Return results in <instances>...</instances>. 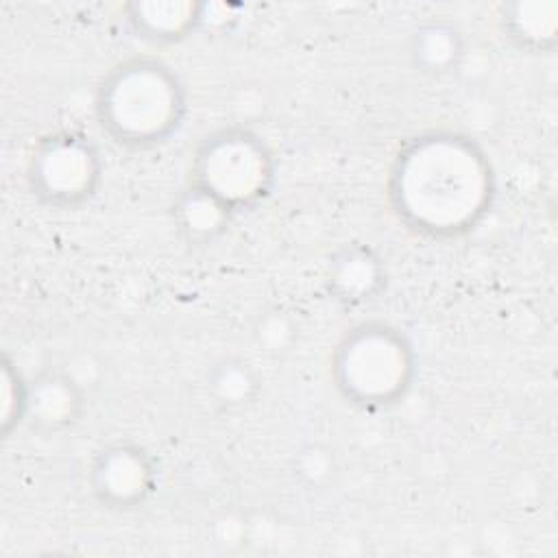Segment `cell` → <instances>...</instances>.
Instances as JSON below:
<instances>
[{
    "label": "cell",
    "instance_id": "1",
    "mask_svg": "<svg viewBox=\"0 0 558 558\" xmlns=\"http://www.w3.org/2000/svg\"><path fill=\"white\" fill-rule=\"evenodd\" d=\"M497 174L486 148L471 135L429 129L395 153L386 198L397 222L425 240L449 242L475 231L490 214Z\"/></svg>",
    "mask_w": 558,
    "mask_h": 558
},
{
    "label": "cell",
    "instance_id": "2",
    "mask_svg": "<svg viewBox=\"0 0 558 558\" xmlns=\"http://www.w3.org/2000/svg\"><path fill=\"white\" fill-rule=\"evenodd\" d=\"M94 118L120 148H159L181 131L187 118L185 83L159 57H126L100 76L94 89Z\"/></svg>",
    "mask_w": 558,
    "mask_h": 558
},
{
    "label": "cell",
    "instance_id": "3",
    "mask_svg": "<svg viewBox=\"0 0 558 558\" xmlns=\"http://www.w3.org/2000/svg\"><path fill=\"white\" fill-rule=\"evenodd\" d=\"M416 373L418 357L412 340L401 327L377 318L351 325L338 338L329 360L336 392L364 412L403 403Z\"/></svg>",
    "mask_w": 558,
    "mask_h": 558
},
{
    "label": "cell",
    "instance_id": "4",
    "mask_svg": "<svg viewBox=\"0 0 558 558\" xmlns=\"http://www.w3.org/2000/svg\"><path fill=\"white\" fill-rule=\"evenodd\" d=\"M187 183L216 198L233 216L253 211L275 190L277 157L255 129L244 124L216 126L194 146Z\"/></svg>",
    "mask_w": 558,
    "mask_h": 558
},
{
    "label": "cell",
    "instance_id": "5",
    "mask_svg": "<svg viewBox=\"0 0 558 558\" xmlns=\"http://www.w3.org/2000/svg\"><path fill=\"white\" fill-rule=\"evenodd\" d=\"M105 161L98 144L81 129H57L37 140L26 163L33 198L59 211L87 205L100 190Z\"/></svg>",
    "mask_w": 558,
    "mask_h": 558
},
{
    "label": "cell",
    "instance_id": "6",
    "mask_svg": "<svg viewBox=\"0 0 558 558\" xmlns=\"http://www.w3.org/2000/svg\"><path fill=\"white\" fill-rule=\"evenodd\" d=\"M92 497L107 510L131 512L142 508L157 490L155 458L137 442L116 440L100 447L87 469Z\"/></svg>",
    "mask_w": 558,
    "mask_h": 558
},
{
    "label": "cell",
    "instance_id": "7",
    "mask_svg": "<svg viewBox=\"0 0 558 558\" xmlns=\"http://www.w3.org/2000/svg\"><path fill=\"white\" fill-rule=\"evenodd\" d=\"M87 410L83 386L63 368H41L28 377L24 425L37 434L54 436L74 429Z\"/></svg>",
    "mask_w": 558,
    "mask_h": 558
},
{
    "label": "cell",
    "instance_id": "8",
    "mask_svg": "<svg viewBox=\"0 0 558 558\" xmlns=\"http://www.w3.org/2000/svg\"><path fill=\"white\" fill-rule=\"evenodd\" d=\"M388 286L384 257L368 244H344L327 264V294L342 307H362L381 296Z\"/></svg>",
    "mask_w": 558,
    "mask_h": 558
},
{
    "label": "cell",
    "instance_id": "9",
    "mask_svg": "<svg viewBox=\"0 0 558 558\" xmlns=\"http://www.w3.org/2000/svg\"><path fill=\"white\" fill-rule=\"evenodd\" d=\"M122 15L137 39L170 46L207 24V4L194 0H133L122 7Z\"/></svg>",
    "mask_w": 558,
    "mask_h": 558
},
{
    "label": "cell",
    "instance_id": "10",
    "mask_svg": "<svg viewBox=\"0 0 558 558\" xmlns=\"http://www.w3.org/2000/svg\"><path fill=\"white\" fill-rule=\"evenodd\" d=\"M501 35L521 52L543 57L558 44V2L556 0H512L497 9Z\"/></svg>",
    "mask_w": 558,
    "mask_h": 558
},
{
    "label": "cell",
    "instance_id": "11",
    "mask_svg": "<svg viewBox=\"0 0 558 558\" xmlns=\"http://www.w3.org/2000/svg\"><path fill=\"white\" fill-rule=\"evenodd\" d=\"M464 35L462 31L445 20V17H429L421 22L408 44V54L412 68L432 78H445L460 70L464 61Z\"/></svg>",
    "mask_w": 558,
    "mask_h": 558
},
{
    "label": "cell",
    "instance_id": "12",
    "mask_svg": "<svg viewBox=\"0 0 558 558\" xmlns=\"http://www.w3.org/2000/svg\"><path fill=\"white\" fill-rule=\"evenodd\" d=\"M235 216L209 194L185 183L172 203V222L190 244H207L220 238Z\"/></svg>",
    "mask_w": 558,
    "mask_h": 558
},
{
    "label": "cell",
    "instance_id": "13",
    "mask_svg": "<svg viewBox=\"0 0 558 558\" xmlns=\"http://www.w3.org/2000/svg\"><path fill=\"white\" fill-rule=\"evenodd\" d=\"M207 390L222 408H240L259 392V377L240 357H222L207 373Z\"/></svg>",
    "mask_w": 558,
    "mask_h": 558
},
{
    "label": "cell",
    "instance_id": "14",
    "mask_svg": "<svg viewBox=\"0 0 558 558\" xmlns=\"http://www.w3.org/2000/svg\"><path fill=\"white\" fill-rule=\"evenodd\" d=\"M0 399H2V412H0V425L2 436L9 438L11 432L26 421V401H28V377L22 375L17 364L4 353L0 360Z\"/></svg>",
    "mask_w": 558,
    "mask_h": 558
}]
</instances>
